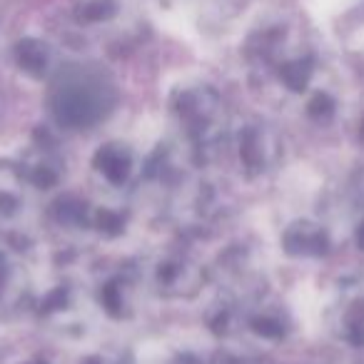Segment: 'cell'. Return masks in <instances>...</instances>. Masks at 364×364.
I'll return each instance as SVG.
<instances>
[{
	"mask_svg": "<svg viewBox=\"0 0 364 364\" xmlns=\"http://www.w3.org/2000/svg\"><path fill=\"white\" fill-rule=\"evenodd\" d=\"M75 292L70 284H58V287L48 289L46 297L38 304V314L46 322L55 324V327H70L73 314H75Z\"/></svg>",
	"mask_w": 364,
	"mask_h": 364,
	"instance_id": "cell-11",
	"label": "cell"
},
{
	"mask_svg": "<svg viewBox=\"0 0 364 364\" xmlns=\"http://www.w3.org/2000/svg\"><path fill=\"white\" fill-rule=\"evenodd\" d=\"M357 195H359V200L364 203V172L359 175V185H357Z\"/></svg>",
	"mask_w": 364,
	"mask_h": 364,
	"instance_id": "cell-22",
	"label": "cell"
},
{
	"mask_svg": "<svg viewBox=\"0 0 364 364\" xmlns=\"http://www.w3.org/2000/svg\"><path fill=\"white\" fill-rule=\"evenodd\" d=\"M115 16V3L112 0H82L77 6V21L82 23H100Z\"/></svg>",
	"mask_w": 364,
	"mask_h": 364,
	"instance_id": "cell-17",
	"label": "cell"
},
{
	"mask_svg": "<svg viewBox=\"0 0 364 364\" xmlns=\"http://www.w3.org/2000/svg\"><path fill=\"white\" fill-rule=\"evenodd\" d=\"M277 70V77L287 90L292 92H302L309 87L312 82V75H314V60L312 55H289V58H282V60L274 65Z\"/></svg>",
	"mask_w": 364,
	"mask_h": 364,
	"instance_id": "cell-13",
	"label": "cell"
},
{
	"mask_svg": "<svg viewBox=\"0 0 364 364\" xmlns=\"http://www.w3.org/2000/svg\"><path fill=\"white\" fill-rule=\"evenodd\" d=\"M31 188L23 177L21 165L0 162V215H16L26 203V190Z\"/></svg>",
	"mask_w": 364,
	"mask_h": 364,
	"instance_id": "cell-12",
	"label": "cell"
},
{
	"mask_svg": "<svg viewBox=\"0 0 364 364\" xmlns=\"http://www.w3.org/2000/svg\"><path fill=\"white\" fill-rule=\"evenodd\" d=\"M87 230H95V232L105 235V237H117V235L125 232V215L115 208H107V205H100V208L87 210Z\"/></svg>",
	"mask_w": 364,
	"mask_h": 364,
	"instance_id": "cell-15",
	"label": "cell"
},
{
	"mask_svg": "<svg viewBox=\"0 0 364 364\" xmlns=\"http://www.w3.org/2000/svg\"><path fill=\"white\" fill-rule=\"evenodd\" d=\"M92 167L112 188H125L135 172V152L122 142H105L92 155Z\"/></svg>",
	"mask_w": 364,
	"mask_h": 364,
	"instance_id": "cell-8",
	"label": "cell"
},
{
	"mask_svg": "<svg viewBox=\"0 0 364 364\" xmlns=\"http://www.w3.org/2000/svg\"><path fill=\"white\" fill-rule=\"evenodd\" d=\"M282 247L292 257H322L329 252L332 242H329L327 230L319 223L297 220L282 232Z\"/></svg>",
	"mask_w": 364,
	"mask_h": 364,
	"instance_id": "cell-7",
	"label": "cell"
},
{
	"mask_svg": "<svg viewBox=\"0 0 364 364\" xmlns=\"http://www.w3.org/2000/svg\"><path fill=\"white\" fill-rule=\"evenodd\" d=\"M357 245H359V250H364V223L357 228Z\"/></svg>",
	"mask_w": 364,
	"mask_h": 364,
	"instance_id": "cell-21",
	"label": "cell"
},
{
	"mask_svg": "<svg viewBox=\"0 0 364 364\" xmlns=\"http://www.w3.org/2000/svg\"><path fill=\"white\" fill-rule=\"evenodd\" d=\"M208 364H240L235 357H230V354H218V357H213Z\"/></svg>",
	"mask_w": 364,
	"mask_h": 364,
	"instance_id": "cell-19",
	"label": "cell"
},
{
	"mask_svg": "<svg viewBox=\"0 0 364 364\" xmlns=\"http://www.w3.org/2000/svg\"><path fill=\"white\" fill-rule=\"evenodd\" d=\"M100 307L110 317L122 319L130 314V277H112L105 284H100Z\"/></svg>",
	"mask_w": 364,
	"mask_h": 364,
	"instance_id": "cell-14",
	"label": "cell"
},
{
	"mask_svg": "<svg viewBox=\"0 0 364 364\" xmlns=\"http://www.w3.org/2000/svg\"><path fill=\"white\" fill-rule=\"evenodd\" d=\"M282 137L267 122H247L240 132V165L247 177H262L282 160Z\"/></svg>",
	"mask_w": 364,
	"mask_h": 364,
	"instance_id": "cell-4",
	"label": "cell"
},
{
	"mask_svg": "<svg viewBox=\"0 0 364 364\" xmlns=\"http://www.w3.org/2000/svg\"><path fill=\"white\" fill-rule=\"evenodd\" d=\"M170 110L188 137L195 162L213 160L220 152V145L225 142V132H228V117H225L220 92L205 82L180 85L172 92Z\"/></svg>",
	"mask_w": 364,
	"mask_h": 364,
	"instance_id": "cell-2",
	"label": "cell"
},
{
	"mask_svg": "<svg viewBox=\"0 0 364 364\" xmlns=\"http://www.w3.org/2000/svg\"><path fill=\"white\" fill-rule=\"evenodd\" d=\"M21 364H48L46 359H26V362H21Z\"/></svg>",
	"mask_w": 364,
	"mask_h": 364,
	"instance_id": "cell-23",
	"label": "cell"
},
{
	"mask_svg": "<svg viewBox=\"0 0 364 364\" xmlns=\"http://www.w3.org/2000/svg\"><path fill=\"white\" fill-rule=\"evenodd\" d=\"M16 63L23 73H28L31 77H48L53 70V50L46 41L41 38H23L13 50Z\"/></svg>",
	"mask_w": 364,
	"mask_h": 364,
	"instance_id": "cell-10",
	"label": "cell"
},
{
	"mask_svg": "<svg viewBox=\"0 0 364 364\" xmlns=\"http://www.w3.org/2000/svg\"><path fill=\"white\" fill-rule=\"evenodd\" d=\"M242 322H247L250 332H255L257 337L269 339V342H277L287 334L289 322L284 317V312L277 304H267L264 297L255 299L252 304H247L242 312Z\"/></svg>",
	"mask_w": 364,
	"mask_h": 364,
	"instance_id": "cell-9",
	"label": "cell"
},
{
	"mask_svg": "<svg viewBox=\"0 0 364 364\" xmlns=\"http://www.w3.org/2000/svg\"><path fill=\"white\" fill-rule=\"evenodd\" d=\"M117 105L112 77L97 65H65L53 77L48 107L60 127L90 130Z\"/></svg>",
	"mask_w": 364,
	"mask_h": 364,
	"instance_id": "cell-1",
	"label": "cell"
},
{
	"mask_svg": "<svg viewBox=\"0 0 364 364\" xmlns=\"http://www.w3.org/2000/svg\"><path fill=\"white\" fill-rule=\"evenodd\" d=\"M87 210H90V205L73 198V195H68V198L58 200L55 208H53V215H55L58 225H63V228H85L87 230Z\"/></svg>",
	"mask_w": 364,
	"mask_h": 364,
	"instance_id": "cell-16",
	"label": "cell"
},
{
	"mask_svg": "<svg viewBox=\"0 0 364 364\" xmlns=\"http://www.w3.org/2000/svg\"><path fill=\"white\" fill-rule=\"evenodd\" d=\"M140 277L150 284L152 292L165 299H193L205 287L208 272L188 255L165 252L142 264Z\"/></svg>",
	"mask_w": 364,
	"mask_h": 364,
	"instance_id": "cell-3",
	"label": "cell"
},
{
	"mask_svg": "<svg viewBox=\"0 0 364 364\" xmlns=\"http://www.w3.org/2000/svg\"><path fill=\"white\" fill-rule=\"evenodd\" d=\"M329 327L349 347H364V294H344L329 312Z\"/></svg>",
	"mask_w": 364,
	"mask_h": 364,
	"instance_id": "cell-6",
	"label": "cell"
},
{
	"mask_svg": "<svg viewBox=\"0 0 364 364\" xmlns=\"http://www.w3.org/2000/svg\"><path fill=\"white\" fill-rule=\"evenodd\" d=\"M80 364H115V362H110L107 357H100V354H97V357H87L85 362H80Z\"/></svg>",
	"mask_w": 364,
	"mask_h": 364,
	"instance_id": "cell-20",
	"label": "cell"
},
{
	"mask_svg": "<svg viewBox=\"0 0 364 364\" xmlns=\"http://www.w3.org/2000/svg\"><path fill=\"white\" fill-rule=\"evenodd\" d=\"M23 177L36 190H53L65 175V160L53 142H33L21 160Z\"/></svg>",
	"mask_w": 364,
	"mask_h": 364,
	"instance_id": "cell-5",
	"label": "cell"
},
{
	"mask_svg": "<svg viewBox=\"0 0 364 364\" xmlns=\"http://www.w3.org/2000/svg\"><path fill=\"white\" fill-rule=\"evenodd\" d=\"M334 110H337V102H334L332 95H327V92H317L307 105V115L317 122H327L329 117L334 115Z\"/></svg>",
	"mask_w": 364,
	"mask_h": 364,
	"instance_id": "cell-18",
	"label": "cell"
}]
</instances>
